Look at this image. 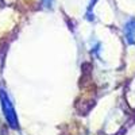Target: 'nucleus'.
Returning <instances> with one entry per match:
<instances>
[{
  "mask_svg": "<svg viewBox=\"0 0 135 135\" xmlns=\"http://www.w3.org/2000/svg\"><path fill=\"white\" fill-rule=\"evenodd\" d=\"M0 99H2V107H3V111H4V115H6V119L8 120L9 126L16 128L18 127V119H16V115H15V109L11 104V101L7 96V93L4 91H0Z\"/></svg>",
  "mask_w": 135,
  "mask_h": 135,
  "instance_id": "f257e3e1",
  "label": "nucleus"
},
{
  "mask_svg": "<svg viewBox=\"0 0 135 135\" xmlns=\"http://www.w3.org/2000/svg\"><path fill=\"white\" fill-rule=\"evenodd\" d=\"M124 37L128 43H135V19H130L124 25Z\"/></svg>",
  "mask_w": 135,
  "mask_h": 135,
  "instance_id": "f03ea898",
  "label": "nucleus"
},
{
  "mask_svg": "<svg viewBox=\"0 0 135 135\" xmlns=\"http://www.w3.org/2000/svg\"><path fill=\"white\" fill-rule=\"evenodd\" d=\"M42 3H43L45 7H47V8H49V7L53 6V0H42Z\"/></svg>",
  "mask_w": 135,
  "mask_h": 135,
  "instance_id": "7ed1b4c3",
  "label": "nucleus"
}]
</instances>
